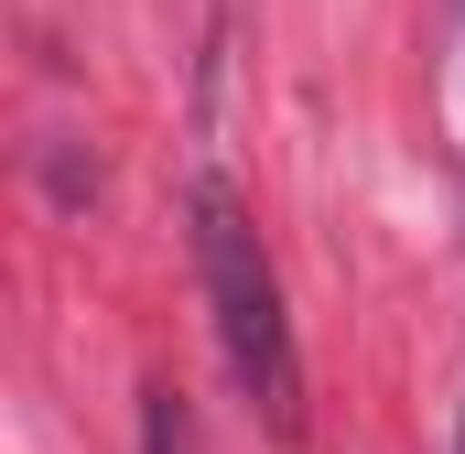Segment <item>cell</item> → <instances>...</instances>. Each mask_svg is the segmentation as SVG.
<instances>
[{"mask_svg":"<svg viewBox=\"0 0 465 454\" xmlns=\"http://www.w3.org/2000/svg\"><path fill=\"white\" fill-rule=\"evenodd\" d=\"M184 217H195V281H206V314H217V346H228V379L292 444L303 433V357H292V314H282V271H271V249H260V227L228 184H195Z\"/></svg>","mask_w":465,"mask_h":454,"instance_id":"6da1fadb","label":"cell"},{"mask_svg":"<svg viewBox=\"0 0 465 454\" xmlns=\"http://www.w3.org/2000/svg\"><path fill=\"white\" fill-rule=\"evenodd\" d=\"M152 454H195V444H184V411H173V390H152Z\"/></svg>","mask_w":465,"mask_h":454,"instance_id":"7a4b0ae2","label":"cell"}]
</instances>
